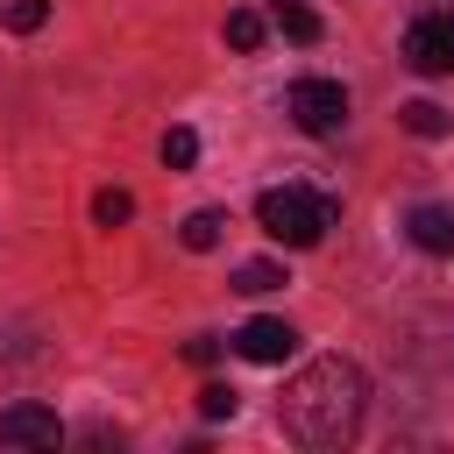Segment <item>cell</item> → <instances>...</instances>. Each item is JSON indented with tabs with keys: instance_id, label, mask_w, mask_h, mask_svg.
Segmentation results:
<instances>
[{
	"instance_id": "obj_10",
	"label": "cell",
	"mask_w": 454,
	"mask_h": 454,
	"mask_svg": "<svg viewBox=\"0 0 454 454\" xmlns=\"http://www.w3.org/2000/svg\"><path fill=\"white\" fill-rule=\"evenodd\" d=\"M270 14H277V28H284L291 43H319V14H312L305 0H270Z\"/></svg>"
},
{
	"instance_id": "obj_1",
	"label": "cell",
	"mask_w": 454,
	"mask_h": 454,
	"mask_svg": "<svg viewBox=\"0 0 454 454\" xmlns=\"http://www.w3.org/2000/svg\"><path fill=\"white\" fill-rule=\"evenodd\" d=\"M362 411H369V376H362L348 355L305 362V369L284 383V397H277L284 433L305 440V447H348V440L362 433Z\"/></svg>"
},
{
	"instance_id": "obj_17",
	"label": "cell",
	"mask_w": 454,
	"mask_h": 454,
	"mask_svg": "<svg viewBox=\"0 0 454 454\" xmlns=\"http://www.w3.org/2000/svg\"><path fill=\"white\" fill-rule=\"evenodd\" d=\"M213 355H220V340H184V362H199V369H206Z\"/></svg>"
},
{
	"instance_id": "obj_9",
	"label": "cell",
	"mask_w": 454,
	"mask_h": 454,
	"mask_svg": "<svg viewBox=\"0 0 454 454\" xmlns=\"http://www.w3.org/2000/svg\"><path fill=\"white\" fill-rule=\"evenodd\" d=\"M397 121H404L419 142H440V135H447V106H433V99H404Z\"/></svg>"
},
{
	"instance_id": "obj_3",
	"label": "cell",
	"mask_w": 454,
	"mask_h": 454,
	"mask_svg": "<svg viewBox=\"0 0 454 454\" xmlns=\"http://www.w3.org/2000/svg\"><path fill=\"white\" fill-rule=\"evenodd\" d=\"M284 106H291V121H298L305 135H340V121H348V85H340V78H298V85L284 92Z\"/></svg>"
},
{
	"instance_id": "obj_5",
	"label": "cell",
	"mask_w": 454,
	"mask_h": 454,
	"mask_svg": "<svg viewBox=\"0 0 454 454\" xmlns=\"http://www.w3.org/2000/svg\"><path fill=\"white\" fill-rule=\"evenodd\" d=\"M234 355H241V362L277 369V362H291V355H298V333H291L284 319H248V326L234 333Z\"/></svg>"
},
{
	"instance_id": "obj_2",
	"label": "cell",
	"mask_w": 454,
	"mask_h": 454,
	"mask_svg": "<svg viewBox=\"0 0 454 454\" xmlns=\"http://www.w3.org/2000/svg\"><path fill=\"white\" fill-rule=\"evenodd\" d=\"M340 220V199L333 192H312V184H270L255 199V227L284 248H319L326 227Z\"/></svg>"
},
{
	"instance_id": "obj_16",
	"label": "cell",
	"mask_w": 454,
	"mask_h": 454,
	"mask_svg": "<svg viewBox=\"0 0 454 454\" xmlns=\"http://www.w3.org/2000/svg\"><path fill=\"white\" fill-rule=\"evenodd\" d=\"M234 404H241V397H234L227 383H206V390H199V419H234Z\"/></svg>"
},
{
	"instance_id": "obj_6",
	"label": "cell",
	"mask_w": 454,
	"mask_h": 454,
	"mask_svg": "<svg viewBox=\"0 0 454 454\" xmlns=\"http://www.w3.org/2000/svg\"><path fill=\"white\" fill-rule=\"evenodd\" d=\"M57 440H64L57 411H43V404H7L0 411V447H57Z\"/></svg>"
},
{
	"instance_id": "obj_7",
	"label": "cell",
	"mask_w": 454,
	"mask_h": 454,
	"mask_svg": "<svg viewBox=\"0 0 454 454\" xmlns=\"http://www.w3.org/2000/svg\"><path fill=\"white\" fill-rule=\"evenodd\" d=\"M404 234H411L426 255H454V206H411V213H404Z\"/></svg>"
},
{
	"instance_id": "obj_11",
	"label": "cell",
	"mask_w": 454,
	"mask_h": 454,
	"mask_svg": "<svg viewBox=\"0 0 454 454\" xmlns=\"http://www.w3.org/2000/svg\"><path fill=\"white\" fill-rule=\"evenodd\" d=\"M277 284H291L284 262H241V270H234V291H241V298H262V291H277Z\"/></svg>"
},
{
	"instance_id": "obj_12",
	"label": "cell",
	"mask_w": 454,
	"mask_h": 454,
	"mask_svg": "<svg viewBox=\"0 0 454 454\" xmlns=\"http://www.w3.org/2000/svg\"><path fill=\"white\" fill-rule=\"evenodd\" d=\"M50 21V0H7L0 7V28H14V35H35Z\"/></svg>"
},
{
	"instance_id": "obj_4",
	"label": "cell",
	"mask_w": 454,
	"mask_h": 454,
	"mask_svg": "<svg viewBox=\"0 0 454 454\" xmlns=\"http://www.w3.org/2000/svg\"><path fill=\"white\" fill-rule=\"evenodd\" d=\"M404 64L426 71V78L454 71V7H426V14L404 28Z\"/></svg>"
},
{
	"instance_id": "obj_15",
	"label": "cell",
	"mask_w": 454,
	"mask_h": 454,
	"mask_svg": "<svg viewBox=\"0 0 454 454\" xmlns=\"http://www.w3.org/2000/svg\"><path fill=\"white\" fill-rule=\"evenodd\" d=\"M163 163H170V170H192V163H199V135H192V128H170V135H163Z\"/></svg>"
},
{
	"instance_id": "obj_14",
	"label": "cell",
	"mask_w": 454,
	"mask_h": 454,
	"mask_svg": "<svg viewBox=\"0 0 454 454\" xmlns=\"http://www.w3.org/2000/svg\"><path fill=\"white\" fill-rule=\"evenodd\" d=\"M227 43H234V50H255V43H262V14H255V7H234V14H227Z\"/></svg>"
},
{
	"instance_id": "obj_8",
	"label": "cell",
	"mask_w": 454,
	"mask_h": 454,
	"mask_svg": "<svg viewBox=\"0 0 454 454\" xmlns=\"http://www.w3.org/2000/svg\"><path fill=\"white\" fill-rule=\"evenodd\" d=\"M220 234H227V213H220V206H199V213H184V227H177V241H184L192 255L220 248Z\"/></svg>"
},
{
	"instance_id": "obj_13",
	"label": "cell",
	"mask_w": 454,
	"mask_h": 454,
	"mask_svg": "<svg viewBox=\"0 0 454 454\" xmlns=\"http://www.w3.org/2000/svg\"><path fill=\"white\" fill-rule=\"evenodd\" d=\"M92 220H99V227H128V220H135V199H128L121 184H106V192L92 199Z\"/></svg>"
}]
</instances>
